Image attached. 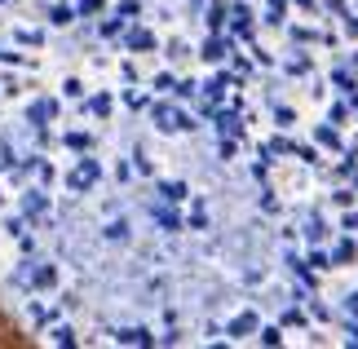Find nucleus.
<instances>
[{
    "instance_id": "f257e3e1",
    "label": "nucleus",
    "mask_w": 358,
    "mask_h": 349,
    "mask_svg": "<svg viewBox=\"0 0 358 349\" xmlns=\"http://www.w3.org/2000/svg\"><path fill=\"white\" fill-rule=\"evenodd\" d=\"M150 120H155L159 133H190L195 129V120H190L182 106H173V102H150Z\"/></svg>"
},
{
    "instance_id": "f03ea898",
    "label": "nucleus",
    "mask_w": 358,
    "mask_h": 349,
    "mask_svg": "<svg viewBox=\"0 0 358 349\" xmlns=\"http://www.w3.org/2000/svg\"><path fill=\"white\" fill-rule=\"evenodd\" d=\"M102 181V164L98 159H89V150H85V159H76V169L66 173V186H71V194H85L93 190Z\"/></svg>"
},
{
    "instance_id": "7ed1b4c3",
    "label": "nucleus",
    "mask_w": 358,
    "mask_h": 349,
    "mask_svg": "<svg viewBox=\"0 0 358 349\" xmlns=\"http://www.w3.org/2000/svg\"><path fill=\"white\" fill-rule=\"evenodd\" d=\"M22 278H27V283H31L36 292H53V287H58V265H53V261L27 265V270H22Z\"/></svg>"
},
{
    "instance_id": "20e7f679",
    "label": "nucleus",
    "mask_w": 358,
    "mask_h": 349,
    "mask_svg": "<svg viewBox=\"0 0 358 349\" xmlns=\"http://www.w3.org/2000/svg\"><path fill=\"white\" fill-rule=\"evenodd\" d=\"M27 120H31L36 129H45L49 120H58V102H53V97H36V102L27 106Z\"/></svg>"
},
{
    "instance_id": "39448f33",
    "label": "nucleus",
    "mask_w": 358,
    "mask_h": 349,
    "mask_svg": "<svg viewBox=\"0 0 358 349\" xmlns=\"http://www.w3.org/2000/svg\"><path fill=\"white\" fill-rule=\"evenodd\" d=\"M261 327V318H257V310H239L235 318L226 323V336H252V332Z\"/></svg>"
},
{
    "instance_id": "423d86ee",
    "label": "nucleus",
    "mask_w": 358,
    "mask_h": 349,
    "mask_svg": "<svg viewBox=\"0 0 358 349\" xmlns=\"http://www.w3.org/2000/svg\"><path fill=\"white\" fill-rule=\"evenodd\" d=\"M124 49H129V53H142V49H155V36H150V31H146V27H133V31H129V27H124Z\"/></svg>"
},
{
    "instance_id": "0eeeda50",
    "label": "nucleus",
    "mask_w": 358,
    "mask_h": 349,
    "mask_svg": "<svg viewBox=\"0 0 358 349\" xmlns=\"http://www.w3.org/2000/svg\"><path fill=\"white\" fill-rule=\"evenodd\" d=\"M150 217H155V226H159L164 234H177V230H182V217H177L169 204H159V208L150 204Z\"/></svg>"
},
{
    "instance_id": "6e6552de",
    "label": "nucleus",
    "mask_w": 358,
    "mask_h": 349,
    "mask_svg": "<svg viewBox=\"0 0 358 349\" xmlns=\"http://www.w3.org/2000/svg\"><path fill=\"white\" fill-rule=\"evenodd\" d=\"M45 341H49V345H62V349H71V345H80V336H76V327H66V323H49V327H45Z\"/></svg>"
},
{
    "instance_id": "1a4fd4ad",
    "label": "nucleus",
    "mask_w": 358,
    "mask_h": 349,
    "mask_svg": "<svg viewBox=\"0 0 358 349\" xmlns=\"http://www.w3.org/2000/svg\"><path fill=\"white\" fill-rule=\"evenodd\" d=\"M115 341L120 345H155V332H150V327H120Z\"/></svg>"
},
{
    "instance_id": "9d476101",
    "label": "nucleus",
    "mask_w": 358,
    "mask_h": 349,
    "mask_svg": "<svg viewBox=\"0 0 358 349\" xmlns=\"http://www.w3.org/2000/svg\"><path fill=\"white\" fill-rule=\"evenodd\" d=\"M159 194H164V204H186L190 186H186V181H159Z\"/></svg>"
},
{
    "instance_id": "9b49d317",
    "label": "nucleus",
    "mask_w": 358,
    "mask_h": 349,
    "mask_svg": "<svg viewBox=\"0 0 358 349\" xmlns=\"http://www.w3.org/2000/svg\"><path fill=\"white\" fill-rule=\"evenodd\" d=\"M22 213H27V217H45V213H49V199H45L40 190H27V194H22Z\"/></svg>"
},
{
    "instance_id": "f8f14e48",
    "label": "nucleus",
    "mask_w": 358,
    "mask_h": 349,
    "mask_svg": "<svg viewBox=\"0 0 358 349\" xmlns=\"http://www.w3.org/2000/svg\"><path fill=\"white\" fill-rule=\"evenodd\" d=\"M129 230H133V226H129V221H124V217H120V221H106L102 239H106V243H129V239H133Z\"/></svg>"
},
{
    "instance_id": "ddd939ff",
    "label": "nucleus",
    "mask_w": 358,
    "mask_h": 349,
    "mask_svg": "<svg viewBox=\"0 0 358 349\" xmlns=\"http://www.w3.org/2000/svg\"><path fill=\"white\" fill-rule=\"evenodd\" d=\"M27 318H31L36 327H49V323H58V310H53V305L45 310V305H40V301H31V305H27Z\"/></svg>"
},
{
    "instance_id": "4468645a",
    "label": "nucleus",
    "mask_w": 358,
    "mask_h": 349,
    "mask_svg": "<svg viewBox=\"0 0 358 349\" xmlns=\"http://www.w3.org/2000/svg\"><path fill=\"white\" fill-rule=\"evenodd\" d=\"M354 252H358V248H354V239H350V234H345V239H336L332 248H327V257H332V265H345V261H354Z\"/></svg>"
},
{
    "instance_id": "2eb2a0df",
    "label": "nucleus",
    "mask_w": 358,
    "mask_h": 349,
    "mask_svg": "<svg viewBox=\"0 0 358 349\" xmlns=\"http://www.w3.org/2000/svg\"><path fill=\"white\" fill-rule=\"evenodd\" d=\"M85 111H89L93 120H106V115H111V93H93L89 102H85Z\"/></svg>"
},
{
    "instance_id": "dca6fc26",
    "label": "nucleus",
    "mask_w": 358,
    "mask_h": 349,
    "mask_svg": "<svg viewBox=\"0 0 358 349\" xmlns=\"http://www.w3.org/2000/svg\"><path fill=\"white\" fill-rule=\"evenodd\" d=\"M230 27H235V36H252V9H248V5H235V18H230Z\"/></svg>"
},
{
    "instance_id": "f3484780",
    "label": "nucleus",
    "mask_w": 358,
    "mask_h": 349,
    "mask_svg": "<svg viewBox=\"0 0 358 349\" xmlns=\"http://www.w3.org/2000/svg\"><path fill=\"white\" fill-rule=\"evenodd\" d=\"M76 22V9L71 5H53L49 9V27H71Z\"/></svg>"
},
{
    "instance_id": "a211bd4d",
    "label": "nucleus",
    "mask_w": 358,
    "mask_h": 349,
    "mask_svg": "<svg viewBox=\"0 0 358 349\" xmlns=\"http://www.w3.org/2000/svg\"><path fill=\"white\" fill-rule=\"evenodd\" d=\"M314 142H319V146H332V150H341V133H336V124H332V129H327V124H319V129H314Z\"/></svg>"
},
{
    "instance_id": "6ab92c4d",
    "label": "nucleus",
    "mask_w": 358,
    "mask_h": 349,
    "mask_svg": "<svg viewBox=\"0 0 358 349\" xmlns=\"http://www.w3.org/2000/svg\"><path fill=\"white\" fill-rule=\"evenodd\" d=\"M217 133H222V137H235L239 133V120L230 115V111H217Z\"/></svg>"
},
{
    "instance_id": "aec40b11",
    "label": "nucleus",
    "mask_w": 358,
    "mask_h": 349,
    "mask_svg": "<svg viewBox=\"0 0 358 349\" xmlns=\"http://www.w3.org/2000/svg\"><path fill=\"white\" fill-rule=\"evenodd\" d=\"M222 27H226V5L213 0V5H208V31H222Z\"/></svg>"
},
{
    "instance_id": "412c9836",
    "label": "nucleus",
    "mask_w": 358,
    "mask_h": 349,
    "mask_svg": "<svg viewBox=\"0 0 358 349\" xmlns=\"http://www.w3.org/2000/svg\"><path fill=\"white\" fill-rule=\"evenodd\" d=\"M283 9H287V0H266V22L283 27Z\"/></svg>"
},
{
    "instance_id": "4be33fe9",
    "label": "nucleus",
    "mask_w": 358,
    "mask_h": 349,
    "mask_svg": "<svg viewBox=\"0 0 358 349\" xmlns=\"http://www.w3.org/2000/svg\"><path fill=\"white\" fill-rule=\"evenodd\" d=\"M0 62H9V66H36V58H27V53H18V49H0Z\"/></svg>"
},
{
    "instance_id": "5701e85b",
    "label": "nucleus",
    "mask_w": 358,
    "mask_h": 349,
    "mask_svg": "<svg viewBox=\"0 0 358 349\" xmlns=\"http://www.w3.org/2000/svg\"><path fill=\"white\" fill-rule=\"evenodd\" d=\"M62 142L71 146V150H89V146H93V133H76V129H71V133L62 137Z\"/></svg>"
},
{
    "instance_id": "b1692460",
    "label": "nucleus",
    "mask_w": 358,
    "mask_h": 349,
    "mask_svg": "<svg viewBox=\"0 0 358 349\" xmlns=\"http://www.w3.org/2000/svg\"><path fill=\"white\" fill-rule=\"evenodd\" d=\"M252 336H257L261 345H283V332H279V327H257Z\"/></svg>"
},
{
    "instance_id": "393cba45",
    "label": "nucleus",
    "mask_w": 358,
    "mask_h": 349,
    "mask_svg": "<svg viewBox=\"0 0 358 349\" xmlns=\"http://www.w3.org/2000/svg\"><path fill=\"white\" fill-rule=\"evenodd\" d=\"M226 89H235V76H213V80H208V93H213V97H222Z\"/></svg>"
},
{
    "instance_id": "a878e982",
    "label": "nucleus",
    "mask_w": 358,
    "mask_h": 349,
    "mask_svg": "<svg viewBox=\"0 0 358 349\" xmlns=\"http://www.w3.org/2000/svg\"><path fill=\"white\" fill-rule=\"evenodd\" d=\"M203 226H208V208L195 199V213H190V230H203Z\"/></svg>"
},
{
    "instance_id": "bb28decb",
    "label": "nucleus",
    "mask_w": 358,
    "mask_h": 349,
    "mask_svg": "<svg viewBox=\"0 0 358 349\" xmlns=\"http://www.w3.org/2000/svg\"><path fill=\"white\" fill-rule=\"evenodd\" d=\"M310 270H332V257H327L323 248H314V252H310Z\"/></svg>"
},
{
    "instance_id": "cd10ccee",
    "label": "nucleus",
    "mask_w": 358,
    "mask_h": 349,
    "mask_svg": "<svg viewBox=\"0 0 358 349\" xmlns=\"http://www.w3.org/2000/svg\"><path fill=\"white\" fill-rule=\"evenodd\" d=\"M283 327H296L301 332V327H306V314H301L296 305H292V310H283Z\"/></svg>"
},
{
    "instance_id": "c85d7f7f",
    "label": "nucleus",
    "mask_w": 358,
    "mask_h": 349,
    "mask_svg": "<svg viewBox=\"0 0 358 349\" xmlns=\"http://www.w3.org/2000/svg\"><path fill=\"white\" fill-rule=\"evenodd\" d=\"M124 27H129V18H120V13H115V18H106V22H102V36H120Z\"/></svg>"
},
{
    "instance_id": "c756f323",
    "label": "nucleus",
    "mask_w": 358,
    "mask_h": 349,
    "mask_svg": "<svg viewBox=\"0 0 358 349\" xmlns=\"http://www.w3.org/2000/svg\"><path fill=\"white\" fill-rule=\"evenodd\" d=\"M274 120H279V129H292V124H296L292 106H274Z\"/></svg>"
},
{
    "instance_id": "7c9ffc66",
    "label": "nucleus",
    "mask_w": 358,
    "mask_h": 349,
    "mask_svg": "<svg viewBox=\"0 0 358 349\" xmlns=\"http://www.w3.org/2000/svg\"><path fill=\"white\" fill-rule=\"evenodd\" d=\"M195 89H199L195 80H173V93H177V97H195Z\"/></svg>"
},
{
    "instance_id": "2f4dec72",
    "label": "nucleus",
    "mask_w": 358,
    "mask_h": 349,
    "mask_svg": "<svg viewBox=\"0 0 358 349\" xmlns=\"http://www.w3.org/2000/svg\"><path fill=\"white\" fill-rule=\"evenodd\" d=\"M292 155L301 164H319V150H314V146H292Z\"/></svg>"
},
{
    "instance_id": "473e14b6",
    "label": "nucleus",
    "mask_w": 358,
    "mask_h": 349,
    "mask_svg": "<svg viewBox=\"0 0 358 349\" xmlns=\"http://www.w3.org/2000/svg\"><path fill=\"white\" fill-rule=\"evenodd\" d=\"M13 40H18V45H40L45 36H40V31H27V27H22V31H13Z\"/></svg>"
},
{
    "instance_id": "72a5a7b5",
    "label": "nucleus",
    "mask_w": 358,
    "mask_h": 349,
    "mask_svg": "<svg viewBox=\"0 0 358 349\" xmlns=\"http://www.w3.org/2000/svg\"><path fill=\"white\" fill-rule=\"evenodd\" d=\"M310 314H314V318H319V323H327V318H332V314H327V305H323L319 297H310Z\"/></svg>"
},
{
    "instance_id": "f704fd0d",
    "label": "nucleus",
    "mask_w": 358,
    "mask_h": 349,
    "mask_svg": "<svg viewBox=\"0 0 358 349\" xmlns=\"http://www.w3.org/2000/svg\"><path fill=\"white\" fill-rule=\"evenodd\" d=\"M13 159H18V155H13V150H9V142H0V169H18V164H13Z\"/></svg>"
},
{
    "instance_id": "c9c22d12",
    "label": "nucleus",
    "mask_w": 358,
    "mask_h": 349,
    "mask_svg": "<svg viewBox=\"0 0 358 349\" xmlns=\"http://www.w3.org/2000/svg\"><path fill=\"white\" fill-rule=\"evenodd\" d=\"M62 93H66V97H85V85H80V80L71 76V80H66V85H62Z\"/></svg>"
},
{
    "instance_id": "e433bc0d",
    "label": "nucleus",
    "mask_w": 358,
    "mask_h": 349,
    "mask_svg": "<svg viewBox=\"0 0 358 349\" xmlns=\"http://www.w3.org/2000/svg\"><path fill=\"white\" fill-rule=\"evenodd\" d=\"M332 204H336V208H354V190H336Z\"/></svg>"
},
{
    "instance_id": "4c0bfd02",
    "label": "nucleus",
    "mask_w": 358,
    "mask_h": 349,
    "mask_svg": "<svg viewBox=\"0 0 358 349\" xmlns=\"http://www.w3.org/2000/svg\"><path fill=\"white\" fill-rule=\"evenodd\" d=\"M341 230H350V234H358V213H354V208H350L345 217H341Z\"/></svg>"
},
{
    "instance_id": "58836bf2",
    "label": "nucleus",
    "mask_w": 358,
    "mask_h": 349,
    "mask_svg": "<svg viewBox=\"0 0 358 349\" xmlns=\"http://www.w3.org/2000/svg\"><path fill=\"white\" fill-rule=\"evenodd\" d=\"M292 146L296 142H287V137H274V142H270V150H279V155H292Z\"/></svg>"
},
{
    "instance_id": "ea45409f",
    "label": "nucleus",
    "mask_w": 358,
    "mask_h": 349,
    "mask_svg": "<svg viewBox=\"0 0 358 349\" xmlns=\"http://www.w3.org/2000/svg\"><path fill=\"white\" fill-rule=\"evenodd\" d=\"M80 13H102V0H76Z\"/></svg>"
},
{
    "instance_id": "a19ab883",
    "label": "nucleus",
    "mask_w": 358,
    "mask_h": 349,
    "mask_svg": "<svg viewBox=\"0 0 358 349\" xmlns=\"http://www.w3.org/2000/svg\"><path fill=\"white\" fill-rule=\"evenodd\" d=\"M345 115H350V111H345V102H332V111H327V120H332V124H341Z\"/></svg>"
},
{
    "instance_id": "79ce46f5",
    "label": "nucleus",
    "mask_w": 358,
    "mask_h": 349,
    "mask_svg": "<svg viewBox=\"0 0 358 349\" xmlns=\"http://www.w3.org/2000/svg\"><path fill=\"white\" fill-rule=\"evenodd\" d=\"M217 150H222V159H235V137H222V146H217Z\"/></svg>"
},
{
    "instance_id": "37998d69",
    "label": "nucleus",
    "mask_w": 358,
    "mask_h": 349,
    "mask_svg": "<svg viewBox=\"0 0 358 349\" xmlns=\"http://www.w3.org/2000/svg\"><path fill=\"white\" fill-rule=\"evenodd\" d=\"M345 314H350V318H358V287H354L350 297H345Z\"/></svg>"
},
{
    "instance_id": "c03bdc74",
    "label": "nucleus",
    "mask_w": 358,
    "mask_h": 349,
    "mask_svg": "<svg viewBox=\"0 0 358 349\" xmlns=\"http://www.w3.org/2000/svg\"><path fill=\"white\" fill-rule=\"evenodd\" d=\"M0 89H5L9 97H18V89H22V85H18V80H13V76H5V80H0Z\"/></svg>"
},
{
    "instance_id": "a18cd8bd",
    "label": "nucleus",
    "mask_w": 358,
    "mask_h": 349,
    "mask_svg": "<svg viewBox=\"0 0 358 349\" xmlns=\"http://www.w3.org/2000/svg\"><path fill=\"white\" fill-rule=\"evenodd\" d=\"M332 80H336L341 89H354V80H350V71H341V66H336V71H332Z\"/></svg>"
},
{
    "instance_id": "49530a36",
    "label": "nucleus",
    "mask_w": 358,
    "mask_h": 349,
    "mask_svg": "<svg viewBox=\"0 0 358 349\" xmlns=\"http://www.w3.org/2000/svg\"><path fill=\"white\" fill-rule=\"evenodd\" d=\"M129 177H133V164L120 159V164H115V181H129Z\"/></svg>"
},
{
    "instance_id": "de8ad7c7",
    "label": "nucleus",
    "mask_w": 358,
    "mask_h": 349,
    "mask_svg": "<svg viewBox=\"0 0 358 349\" xmlns=\"http://www.w3.org/2000/svg\"><path fill=\"white\" fill-rule=\"evenodd\" d=\"M323 230H327V226H323V221H319V217H314V221H310V230H306V234H310V239H323Z\"/></svg>"
},
{
    "instance_id": "09e8293b",
    "label": "nucleus",
    "mask_w": 358,
    "mask_h": 349,
    "mask_svg": "<svg viewBox=\"0 0 358 349\" xmlns=\"http://www.w3.org/2000/svg\"><path fill=\"white\" fill-rule=\"evenodd\" d=\"M115 13H120V18H133V13H137V0H124V5H120Z\"/></svg>"
},
{
    "instance_id": "8fccbe9b",
    "label": "nucleus",
    "mask_w": 358,
    "mask_h": 349,
    "mask_svg": "<svg viewBox=\"0 0 358 349\" xmlns=\"http://www.w3.org/2000/svg\"><path fill=\"white\" fill-rule=\"evenodd\" d=\"M261 208H266V213H279V199H274V190H266V199H261Z\"/></svg>"
},
{
    "instance_id": "3c124183",
    "label": "nucleus",
    "mask_w": 358,
    "mask_h": 349,
    "mask_svg": "<svg viewBox=\"0 0 358 349\" xmlns=\"http://www.w3.org/2000/svg\"><path fill=\"white\" fill-rule=\"evenodd\" d=\"M345 345H358V318H354V323L345 327Z\"/></svg>"
},
{
    "instance_id": "603ef678",
    "label": "nucleus",
    "mask_w": 358,
    "mask_h": 349,
    "mask_svg": "<svg viewBox=\"0 0 358 349\" xmlns=\"http://www.w3.org/2000/svg\"><path fill=\"white\" fill-rule=\"evenodd\" d=\"M341 18H345V31H350V36H358V18H354V13H341Z\"/></svg>"
},
{
    "instance_id": "864d4df0",
    "label": "nucleus",
    "mask_w": 358,
    "mask_h": 349,
    "mask_svg": "<svg viewBox=\"0 0 358 349\" xmlns=\"http://www.w3.org/2000/svg\"><path fill=\"white\" fill-rule=\"evenodd\" d=\"M0 5H13V0H0Z\"/></svg>"
},
{
    "instance_id": "5fc2aeb1",
    "label": "nucleus",
    "mask_w": 358,
    "mask_h": 349,
    "mask_svg": "<svg viewBox=\"0 0 358 349\" xmlns=\"http://www.w3.org/2000/svg\"><path fill=\"white\" fill-rule=\"evenodd\" d=\"M354 194H358V186H354Z\"/></svg>"
}]
</instances>
